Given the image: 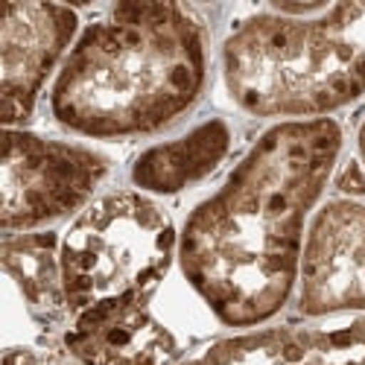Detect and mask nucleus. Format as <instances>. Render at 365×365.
Masks as SVG:
<instances>
[{
    "label": "nucleus",
    "mask_w": 365,
    "mask_h": 365,
    "mask_svg": "<svg viewBox=\"0 0 365 365\" xmlns=\"http://www.w3.org/2000/svg\"><path fill=\"white\" fill-rule=\"evenodd\" d=\"M342 152L333 117L266 129L178 234L187 287L228 327L275 319L298 284L304 225Z\"/></svg>",
    "instance_id": "f257e3e1"
},
{
    "label": "nucleus",
    "mask_w": 365,
    "mask_h": 365,
    "mask_svg": "<svg viewBox=\"0 0 365 365\" xmlns=\"http://www.w3.org/2000/svg\"><path fill=\"white\" fill-rule=\"evenodd\" d=\"M207 82V41L178 4H117L88 24L50 91L56 123L97 140L152 135L178 120Z\"/></svg>",
    "instance_id": "f03ea898"
},
{
    "label": "nucleus",
    "mask_w": 365,
    "mask_h": 365,
    "mask_svg": "<svg viewBox=\"0 0 365 365\" xmlns=\"http://www.w3.org/2000/svg\"><path fill=\"white\" fill-rule=\"evenodd\" d=\"M222 79L252 117L319 120L351 106L365 94V4L242 18L222 44Z\"/></svg>",
    "instance_id": "7ed1b4c3"
},
{
    "label": "nucleus",
    "mask_w": 365,
    "mask_h": 365,
    "mask_svg": "<svg viewBox=\"0 0 365 365\" xmlns=\"http://www.w3.org/2000/svg\"><path fill=\"white\" fill-rule=\"evenodd\" d=\"M173 220L143 193L117 190L91 202L58 246L71 313L117 295H155L175 260Z\"/></svg>",
    "instance_id": "20e7f679"
},
{
    "label": "nucleus",
    "mask_w": 365,
    "mask_h": 365,
    "mask_svg": "<svg viewBox=\"0 0 365 365\" xmlns=\"http://www.w3.org/2000/svg\"><path fill=\"white\" fill-rule=\"evenodd\" d=\"M108 170L111 161L91 146L6 129L4 170H0L4 178L0 225L6 234H26L38 225L71 217L94 196Z\"/></svg>",
    "instance_id": "39448f33"
},
{
    "label": "nucleus",
    "mask_w": 365,
    "mask_h": 365,
    "mask_svg": "<svg viewBox=\"0 0 365 365\" xmlns=\"http://www.w3.org/2000/svg\"><path fill=\"white\" fill-rule=\"evenodd\" d=\"M298 310L310 319L365 310V205L330 199L316 210L298 263Z\"/></svg>",
    "instance_id": "423d86ee"
},
{
    "label": "nucleus",
    "mask_w": 365,
    "mask_h": 365,
    "mask_svg": "<svg viewBox=\"0 0 365 365\" xmlns=\"http://www.w3.org/2000/svg\"><path fill=\"white\" fill-rule=\"evenodd\" d=\"M79 15L62 4H6L0 24V100L4 123L15 129L36 111L58 58L76 44Z\"/></svg>",
    "instance_id": "0eeeda50"
},
{
    "label": "nucleus",
    "mask_w": 365,
    "mask_h": 365,
    "mask_svg": "<svg viewBox=\"0 0 365 365\" xmlns=\"http://www.w3.org/2000/svg\"><path fill=\"white\" fill-rule=\"evenodd\" d=\"M65 348L82 365H173L181 356L175 330L152 313V295H117L76 313Z\"/></svg>",
    "instance_id": "6e6552de"
},
{
    "label": "nucleus",
    "mask_w": 365,
    "mask_h": 365,
    "mask_svg": "<svg viewBox=\"0 0 365 365\" xmlns=\"http://www.w3.org/2000/svg\"><path fill=\"white\" fill-rule=\"evenodd\" d=\"M178 365H365V319L242 333Z\"/></svg>",
    "instance_id": "1a4fd4ad"
},
{
    "label": "nucleus",
    "mask_w": 365,
    "mask_h": 365,
    "mask_svg": "<svg viewBox=\"0 0 365 365\" xmlns=\"http://www.w3.org/2000/svg\"><path fill=\"white\" fill-rule=\"evenodd\" d=\"M231 126L214 117L187 135L143 149L132 164V181L143 193L175 196L207 178L231 152Z\"/></svg>",
    "instance_id": "9d476101"
},
{
    "label": "nucleus",
    "mask_w": 365,
    "mask_h": 365,
    "mask_svg": "<svg viewBox=\"0 0 365 365\" xmlns=\"http://www.w3.org/2000/svg\"><path fill=\"white\" fill-rule=\"evenodd\" d=\"M58 246H62V240L53 231L6 234L4 246H0V260H4L6 278L15 284L29 316L36 319L44 336H53L65 324V316L71 313L62 287Z\"/></svg>",
    "instance_id": "9b49d317"
},
{
    "label": "nucleus",
    "mask_w": 365,
    "mask_h": 365,
    "mask_svg": "<svg viewBox=\"0 0 365 365\" xmlns=\"http://www.w3.org/2000/svg\"><path fill=\"white\" fill-rule=\"evenodd\" d=\"M336 187L342 193H351V196H365V170H362V164L348 161L345 170L336 178Z\"/></svg>",
    "instance_id": "f8f14e48"
},
{
    "label": "nucleus",
    "mask_w": 365,
    "mask_h": 365,
    "mask_svg": "<svg viewBox=\"0 0 365 365\" xmlns=\"http://www.w3.org/2000/svg\"><path fill=\"white\" fill-rule=\"evenodd\" d=\"M356 152H359V164L365 170V120L359 123V132H356Z\"/></svg>",
    "instance_id": "ddd939ff"
}]
</instances>
